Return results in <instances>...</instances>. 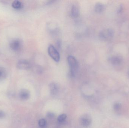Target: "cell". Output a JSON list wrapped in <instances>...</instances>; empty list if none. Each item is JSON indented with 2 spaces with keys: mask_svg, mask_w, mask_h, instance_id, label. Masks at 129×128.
<instances>
[{
  "mask_svg": "<svg viewBox=\"0 0 129 128\" xmlns=\"http://www.w3.org/2000/svg\"><path fill=\"white\" fill-rule=\"evenodd\" d=\"M68 62L70 66V75L73 77L76 75L78 68V62L75 57L70 55L68 57Z\"/></svg>",
  "mask_w": 129,
  "mask_h": 128,
  "instance_id": "1",
  "label": "cell"
},
{
  "mask_svg": "<svg viewBox=\"0 0 129 128\" xmlns=\"http://www.w3.org/2000/svg\"><path fill=\"white\" fill-rule=\"evenodd\" d=\"M113 30L111 29H107L102 31L99 33L100 39L104 41H107L111 40L114 36Z\"/></svg>",
  "mask_w": 129,
  "mask_h": 128,
  "instance_id": "2",
  "label": "cell"
},
{
  "mask_svg": "<svg viewBox=\"0 0 129 128\" xmlns=\"http://www.w3.org/2000/svg\"><path fill=\"white\" fill-rule=\"evenodd\" d=\"M48 52L50 56L55 61L58 62L60 59V55L58 50L53 45H50L48 49Z\"/></svg>",
  "mask_w": 129,
  "mask_h": 128,
  "instance_id": "3",
  "label": "cell"
},
{
  "mask_svg": "<svg viewBox=\"0 0 129 128\" xmlns=\"http://www.w3.org/2000/svg\"><path fill=\"white\" fill-rule=\"evenodd\" d=\"M10 47L11 49L15 52L20 51L22 47V42L19 39L12 40L10 43Z\"/></svg>",
  "mask_w": 129,
  "mask_h": 128,
  "instance_id": "4",
  "label": "cell"
},
{
  "mask_svg": "<svg viewBox=\"0 0 129 128\" xmlns=\"http://www.w3.org/2000/svg\"><path fill=\"white\" fill-rule=\"evenodd\" d=\"M91 118L88 114H84L80 117V122L83 127H88L91 122Z\"/></svg>",
  "mask_w": 129,
  "mask_h": 128,
  "instance_id": "5",
  "label": "cell"
},
{
  "mask_svg": "<svg viewBox=\"0 0 129 128\" xmlns=\"http://www.w3.org/2000/svg\"><path fill=\"white\" fill-rule=\"evenodd\" d=\"M17 67L20 70H26L31 68V65L30 62L25 59L19 60L17 64Z\"/></svg>",
  "mask_w": 129,
  "mask_h": 128,
  "instance_id": "6",
  "label": "cell"
},
{
  "mask_svg": "<svg viewBox=\"0 0 129 128\" xmlns=\"http://www.w3.org/2000/svg\"><path fill=\"white\" fill-rule=\"evenodd\" d=\"M110 63L113 65H120L122 62V57L119 56H114L109 59Z\"/></svg>",
  "mask_w": 129,
  "mask_h": 128,
  "instance_id": "7",
  "label": "cell"
},
{
  "mask_svg": "<svg viewBox=\"0 0 129 128\" xmlns=\"http://www.w3.org/2000/svg\"><path fill=\"white\" fill-rule=\"evenodd\" d=\"M80 10L79 7L76 5H73L71 11V14L73 18H76L79 15Z\"/></svg>",
  "mask_w": 129,
  "mask_h": 128,
  "instance_id": "8",
  "label": "cell"
},
{
  "mask_svg": "<svg viewBox=\"0 0 129 128\" xmlns=\"http://www.w3.org/2000/svg\"><path fill=\"white\" fill-rule=\"evenodd\" d=\"M51 93L53 95H56L59 91V86L55 82H52L49 85Z\"/></svg>",
  "mask_w": 129,
  "mask_h": 128,
  "instance_id": "9",
  "label": "cell"
},
{
  "mask_svg": "<svg viewBox=\"0 0 129 128\" xmlns=\"http://www.w3.org/2000/svg\"><path fill=\"white\" fill-rule=\"evenodd\" d=\"M20 98L23 100H27L29 98L30 94L29 92L26 89L21 90L19 94Z\"/></svg>",
  "mask_w": 129,
  "mask_h": 128,
  "instance_id": "10",
  "label": "cell"
},
{
  "mask_svg": "<svg viewBox=\"0 0 129 128\" xmlns=\"http://www.w3.org/2000/svg\"><path fill=\"white\" fill-rule=\"evenodd\" d=\"M105 9V6L103 4L100 2L97 3L95 6V10L97 13H102Z\"/></svg>",
  "mask_w": 129,
  "mask_h": 128,
  "instance_id": "11",
  "label": "cell"
},
{
  "mask_svg": "<svg viewBox=\"0 0 129 128\" xmlns=\"http://www.w3.org/2000/svg\"><path fill=\"white\" fill-rule=\"evenodd\" d=\"M12 6L14 9H22L23 7V4L21 2L19 1H14L12 4Z\"/></svg>",
  "mask_w": 129,
  "mask_h": 128,
  "instance_id": "12",
  "label": "cell"
},
{
  "mask_svg": "<svg viewBox=\"0 0 129 128\" xmlns=\"http://www.w3.org/2000/svg\"><path fill=\"white\" fill-rule=\"evenodd\" d=\"M7 75V72L5 68L0 66V80L5 79Z\"/></svg>",
  "mask_w": 129,
  "mask_h": 128,
  "instance_id": "13",
  "label": "cell"
},
{
  "mask_svg": "<svg viewBox=\"0 0 129 128\" xmlns=\"http://www.w3.org/2000/svg\"><path fill=\"white\" fill-rule=\"evenodd\" d=\"M67 118V115L66 114H62L59 116L57 118V121L60 123H62L63 122L66 120Z\"/></svg>",
  "mask_w": 129,
  "mask_h": 128,
  "instance_id": "14",
  "label": "cell"
},
{
  "mask_svg": "<svg viewBox=\"0 0 129 128\" xmlns=\"http://www.w3.org/2000/svg\"><path fill=\"white\" fill-rule=\"evenodd\" d=\"M38 124L40 127L44 128L47 124V121L44 119H41L39 121Z\"/></svg>",
  "mask_w": 129,
  "mask_h": 128,
  "instance_id": "15",
  "label": "cell"
},
{
  "mask_svg": "<svg viewBox=\"0 0 129 128\" xmlns=\"http://www.w3.org/2000/svg\"><path fill=\"white\" fill-rule=\"evenodd\" d=\"M121 107V105L120 104L116 103L114 105V109L116 110H118Z\"/></svg>",
  "mask_w": 129,
  "mask_h": 128,
  "instance_id": "16",
  "label": "cell"
},
{
  "mask_svg": "<svg viewBox=\"0 0 129 128\" xmlns=\"http://www.w3.org/2000/svg\"><path fill=\"white\" fill-rule=\"evenodd\" d=\"M5 113L3 111L0 110V118H3L5 116Z\"/></svg>",
  "mask_w": 129,
  "mask_h": 128,
  "instance_id": "17",
  "label": "cell"
},
{
  "mask_svg": "<svg viewBox=\"0 0 129 128\" xmlns=\"http://www.w3.org/2000/svg\"><path fill=\"white\" fill-rule=\"evenodd\" d=\"M48 117L49 118H52L54 116V114L51 112L48 113L47 114Z\"/></svg>",
  "mask_w": 129,
  "mask_h": 128,
  "instance_id": "18",
  "label": "cell"
},
{
  "mask_svg": "<svg viewBox=\"0 0 129 128\" xmlns=\"http://www.w3.org/2000/svg\"></svg>",
  "mask_w": 129,
  "mask_h": 128,
  "instance_id": "19",
  "label": "cell"
}]
</instances>
